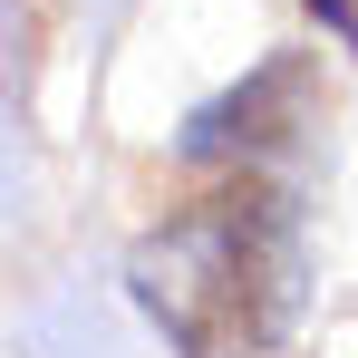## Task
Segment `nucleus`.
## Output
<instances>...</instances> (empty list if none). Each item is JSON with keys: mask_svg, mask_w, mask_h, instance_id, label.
<instances>
[{"mask_svg": "<svg viewBox=\"0 0 358 358\" xmlns=\"http://www.w3.org/2000/svg\"><path fill=\"white\" fill-rule=\"evenodd\" d=\"M136 300L175 329L184 358H262L300 300L291 203L271 184H223L136 252Z\"/></svg>", "mask_w": 358, "mask_h": 358, "instance_id": "1", "label": "nucleus"}]
</instances>
